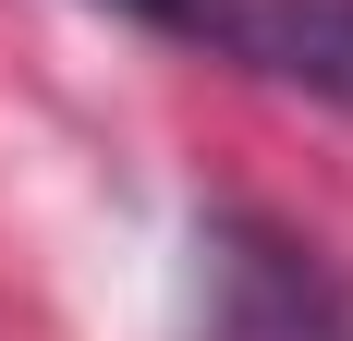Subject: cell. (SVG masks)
Wrapping results in <instances>:
<instances>
[{"instance_id": "cell-1", "label": "cell", "mask_w": 353, "mask_h": 341, "mask_svg": "<svg viewBox=\"0 0 353 341\" xmlns=\"http://www.w3.org/2000/svg\"><path fill=\"white\" fill-rule=\"evenodd\" d=\"M195 341H353V293L268 207L195 220Z\"/></svg>"}, {"instance_id": "cell-2", "label": "cell", "mask_w": 353, "mask_h": 341, "mask_svg": "<svg viewBox=\"0 0 353 341\" xmlns=\"http://www.w3.org/2000/svg\"><path fill=\"white\" fill-rule=\"evenodd\" d=\"M195 49L353 122V0H208L195 12Z\"/></svg>"}, {"instance_id": "cell-3", "label": "cell", "mask_w": 353, "mask_h": 341, "mask_svg": "<svg viewBox=\"0 0 353 341\" xmlns=\"http://www.w3.org/2000/svg\"><path fill=\"white\" fill-rule=\"evenodd\" d=\"M110 12L146 25V37H171V49H195V12H208V0H110Z\"/></svg>"}]
</instances>
